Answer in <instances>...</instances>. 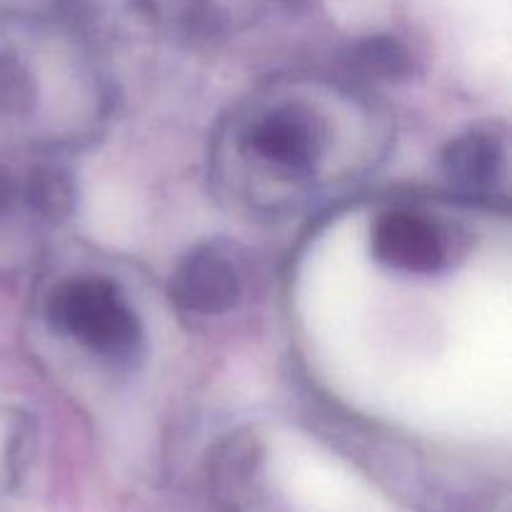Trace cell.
<instances>
[{"label": "cell", "instance_id": "52a82bcc", "mask_svg": "<svg viewBox=\"0 0 512 512\" xmlns=\"http://www.w3.org/2000/svg\"><path fill=\"white\" fill-rule=\"evenodd\" d=\"M28 200L35 210H40V213H60V210L68 208L70 190L55 173L35 175V178L30 180Z\"/></svg>", "mask_w": 512, "mask_h": 512}, {"label": "cell", "instance_id": "6da1fadb", "mask_svg": "<svg viewBox=\"0 0 512 512\" xmlns=\"http://www.w3.org/2000/svg\"><path fill=\"white\" fill-rule=\"evenodd\" d=\"M48 320L100 355H128L140 343V323L113 283L100 278L68 280L50 293Z\"/></svg>", "mask_w": 512, "mask_h": 512}, {"label": "cell", "instance_id": "5b68a950", "mask_svg": "<svg viewBox=\"0 0 512 512\" xmlns=\"http://www.w3.org/2000/svg\"><path fill=\"white\" fill-rule=\"evenodd\" d=\"M445 173L460 188L485 193L505 178V150L493 135L468 133L445 148Z\"/></svg>", "mask_w": 512, "mask_h": 512}, {"label": "cell", "instance_id": "8992f818", "mask_svg": "<svg viewBox=\"0 0 512 512\" xmlns=\"http://www.w3.org/2000/svg\"><path fill=\"white\" fill-rule=\"evenodd\" d=\"M355 60L363 65L368 73L378 78H405L410 73V55L398 40L390 38H373L365 40L355 50Z\"/></svg>", "mask_w": 512, "mask_h": 512}, {"label": "cell", "instance_id": "277c9868", "mask_svg": "<svg viewBox=\"0 0 512 512\" xmlns=\"http://www.w3.org/2000/svg\"><path fill=\"white\" fill-rule=\"evenodd\" d=\"M248 148L285 170H308L318 158L320 138L303 115L275 113L250 130Z\"/></svg>", "mask_w": 512, "mask_h": 512}, {"label": "cell", "instance_id": "3957f363", "mask_svg": "<svg viewBox=\"0 0 512 512\" xmlns=\"http://www.w3.org/2000/svg\"><path fill=\"white\" fill-rule=\"evenodd\" d=\"M240 280L233 263L213 248H198L185 255L170 280V300L180 310L218 315L238 303Z\"/></svg>", "mask_w": 512, "mask_h": 512}, {"label": "cell", "instance_id": "7a4b0ae2", "mask_svg": "<svg viewBox=\"0 0 512 512\" xmlns=\"http://www.w3.org/2000/svg\"><path fill=\"white\" fill-rule=\"evenodd\" d=\"M373 253L383 265L403 273H435L445 260L438 225L408 210H390L373 228Z\"/></svg>", "mask_w": 512, "mask_h": 512}]
</instances>
